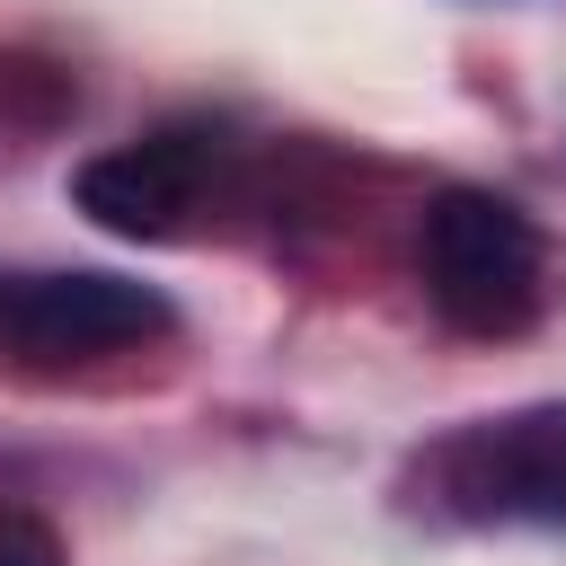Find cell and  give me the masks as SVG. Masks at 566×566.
<instances>
[{
  "label": "cell",
  "instance_id": "1",
  "mask_svg": "<svg viewBox=\"0 0 566 566\" xmlns=\"http://www.w3.org/2000/svg\"><path fill=\"white\" fill-rule=\"evenodd\" d=\"M416 274H424V301L451 336H531L566 274H557V239L495 186H442L424 203V230H416Z\"/></svg>",
  "mask_w": 566,
  "mask_h": 566
},
{
  "label": "cell",
  "instance_id": "2",
  "mask_svg": "<svg viewBox=\"0 0 566 566\" xmlns=\"http://www.w3.org/2000/svg\"><path fill=\"white\" fill-rule=\"evenodd\" d=\"M177 336V301L97 265H0V363L71 371Z\"/></svg>",
  "mask_w": 566,
  "mask_h": 566
},
{
  "label": "cell",
  "instance_id": "3",
  "mask_svg": "<svg viewBox=\"0 0 566 566\" xmlns=\"http://www.w3.org/2000/svg\"><path fill=\"white\" fill-rule=\"evenodd\" d=\"M221 168H230L221 133L168 124V133H142V142H115V150L80 159L71 168V203L115 239H186L195 212L212 203Z\"/></svg>",
  "mask_w": 566,
  "mask_h": 566
},
{
  "label": "cell",
  "instance_id": "4",
  "mask_svg": "<svg viewBox=\"0 0 566 566\" xmlns=\"http://www.w3.org/2000/svg\"><path fill=\"white\" fill-rule=\"evenodd\" d=\"M424 478L469 522H548L566 531V407H522L451 433Z\"/></svg>",
  "mask_w": 566,
  "mask_h": 566
},
{
  "label": "cell",
  "instance_id": "5",
  "mask_svg": "<svg viewBox=\"0 0 566 566\" xmlns=\"http://www.w3.org/2000/svg\"><path fill=\"white\" fill-rule=\"evenodd\" d=\"M0 566H62V531L35 513H0Z\"/></svg>",
  "mask_w": 566,
  "mask_h": 566
}]
</instances>
